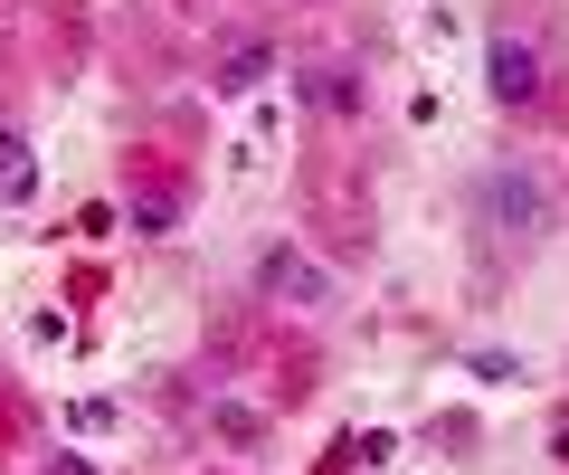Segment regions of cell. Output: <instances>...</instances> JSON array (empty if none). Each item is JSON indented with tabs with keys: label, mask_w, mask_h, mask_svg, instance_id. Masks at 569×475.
Instances as JSON below:
<instances>
[{
	"label": "cell",
	"mask_w": 569,
	"mask_h": 475,
	"mask_svg": "<svg viewBox=\"0 0 569 475\" xmlns=\"http://www.w3.org/2000/svg\"><path fill=\"white\" fill-rule=\"evenodd\" d=\"M305 219H313V228L332 238V257H370V248H380V219H370V190H361V200H332V181H323V171L305 181Z\"/></svg>",
	"instance_id": "obj_5"
},
{
	"label": "cell",
	"mask_w": 569,
	"mask_h": 475,
	"mask_svg": "<svg viewBox=\"0 0 569 475\" xmlns=\"http://www.w3.org/2000/svg\"><path fill=\"white\" fill-rule=\"evenodd\" d=\"M266 77H276V39H228L209 58V96H257Z\"/></svg>",
	"instance_id": "obj_6"
},
{
	"label": "cell",
	"mask_w": 569,
	"mask_h": 475,
	"mask_svg": "<svg viewBox=\"0 0 569 475\" xmlns=\"http://www.w3.org/2000/svg\"><path fill=\"white\" fill-rule=\"evenodd\" d=\"M466 209H475V228H485V248H512V257H531L550 228H560V200H550V181L531 162H485L475 190H466Z\"/></svg>",
	"instance_id": "obj_2"
},
{
	"label": "cell",
	"mask_w": 569,
	"mask_h": 475,
	"mask_svg": "<svg viewBox=\"0 0 569 475\" xmlns=\"http://www.w3.org/2000/svg\"><path fill=\"white\" fill-rule=\"evenodd\" d=\"M295 10H332V0H295Z\"/></svg>",
	"instance_id": "obj_10"
},
{
	"label": "cell",
	"mask_w": 569,
	"mask_h": 475,
	"mask_svg": "<svg viewBox=\"0 0 569 475\" xmlns=\"http://www.w3.org/2000/svg\"><path fill=\"white\" fill-rule=\"evenodd\" d=\"M295 96H305L323 125H370V67L361 58H305L295 67Z\"/></svg>",
	"instance_id": "obj_4"
},
{
	"label": "cell",
	"mask_w": 569,
	"mask_h": 475,
	"mask_svg": "<svg viewBox=\"0 0 569 475\" xmlns=\"http://www.w3.org/2000/svg\"><path fill=\"white\" fill-rule=\"evenodd\" d=\"M550 456H560V466H569V418H560V428H550Z\"/></svg>",
	"instance_id": "obj_9"
},
{
	"label": "cell",
	"mask_w": 569,
	"mask_h": 475,
	"mask_svg": "<svg viewBox=\"0 0 569 475\" xmlns=\"http://www.w3.org/2000/svg\"><path fill=\"white\" fill-rule=\"evenodd\" d=\"M123 209H133V238H171L181 228V181H133L123 171Z\"/></svg>",
	"instance_id": "obj_7"
},
{
	"label": "cell",
	"mask_w": 569,
	"mask_h": 475,
	"mask_svg": "<svg viewBox=\"0 0 569 475\" xmlns=\"http://www.w3.org/2000/svg\"><path fill=\"white\" fill-rule=\"evenodd\" d=\"M247 286H257V305H295V314H332V267H313L305 238H266L257 257H247Z\"/></svg>",
	"instance_id": "obj_3"
},
{
	"label": "cell",
	"mask_w": 569,
	"mask_h": 475,
	"mask_svg": "<svg viewBox=\"0 0 569 475\" xmlns=\"http://www.w3.org/2000/svg\"><path fill=\"white\" fill-rule=\"evenodd\" d=\"M39 190V162H29V133L0 125V200H29Z\"/></svg>",
	"instance_id": "obj_8"
},
{
	"label": "cell",
	"mask_w": 569,
	"mask_h": 475,
	"mask_svg": "<svg viewBox=\"0 0 569 475\" xmlns=\"http://www.w3.org/2000/svg\"><path fill=\"white\" fill-rule=\"evenodd\" d=\"M550 77H560V58H550V20L531 10V0H503L485 20V96L503 105V115H550Z\"/></svg>",
	"instance_id": "obj_1"
}]
</instances>
